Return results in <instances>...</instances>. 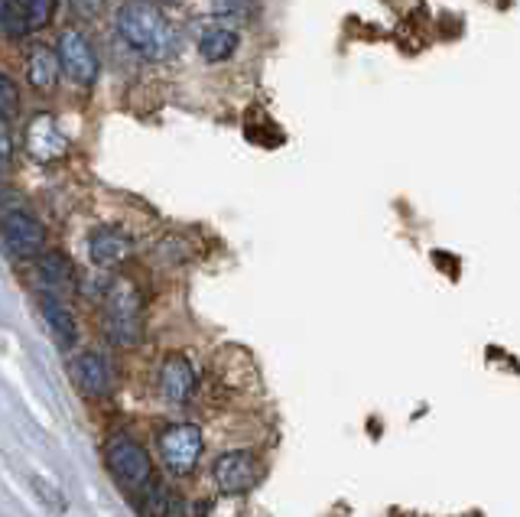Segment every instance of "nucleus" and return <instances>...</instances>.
<instances>
[{"mask_svg":"<svg viewBox=\"0 0 520 517\" xmlns=\"http://www.w3.org/2000/svg\"><path fill=\"white\" fill-rule=\"evenodd\" d=\"M117 36L150 62H163L176 53L179 36L156 0H127L114 17Z\"/></svg>","mask_w":520,"mask_h":517,"instance_id":"obj_1","label":"nucleus"},{"mask_svg":"<svg viewBox=\"0 0 520 517\" xmlns=\"http://www.w3.org/2000/svg\"><path fill=\"white\" fill-rule=\"evenodd\" d=\"M104 332L114 345H137L143 335V300L134 280L114 277L104 290Z\"/></svg>","mask_w":520,"mask_h":517,"instance_id":"obj_2","label":"nucleus"},{"mask_svg":"<svg viewBox=\"0 0 520 517\" xmlns=\"http://www.w3.org/2000/svg\"><path fill=\"white\" fill-rule=\"evenodd\" d=\"M104 459H108L111 475L127 491H143L153 482V462L147 456V449H143L137 439L114 436L108 443V449H104Z\"/></svg>","mask_w":520,"mask_h":517,"instance_id":"obj_3","label":"nucleus"},{"mask_svg":"<svg viewBox=\"0 0 520 517\" xmlns=\"http://www.w3.org/2000/svg\"><path fill=\"white\" fill-rule=\"evenodd\" d=\"M202 430L195 423H173L160 433V456L169 472L189 475L202 456Z\"/></svg>","mask_w":520,"mask_h":517,"instance_id":"obj_4","label":"nucleus"},{"mask_svg":"<svg viewBox=\"0 0 520 517\" xmlns=\"http://www.w3.org/2000/svg\"><path fill=\"white\" fill-rule=\"evenodd\" d=\"M260 478H264V465L254 452L238 449L215 459V485L221 488V495H247L260 485Z\"/></svg>","mask_w":520,"mask_h":517,"instance_id":"obj_5","label":"nucleus"},{"mask_svg":"<svg viewBox=\"0 0 520 517\" xmlns=\"http://www.w3.org/2000/svg\"><path fill=\"white\" fill-rule=\"evenodd\" d=\"M56 53H59V66L65 79H72L75 85H91L98 79V56L91 43L85 40V33L78 30H65L56 43Z\"/></svg>","mask_w":520,"mask_h":517,"instance_id":"obj_6","label":"nucleus"},{"mask_svg":"<svg viewBox=\"0 0 520 517\" xmlns=\"http://www.w3.org/2000/svg\"><path fill=\"white\" fill-rule=\"evenodd\" d=\"M0 231H4V244L13 257H39L46 248V228L23 209L7 212Z\"/></svg>","mask_w":520,"mask_h":517,"instance_id":"obj_7","label":"nucleus"},{"mask_svg":"<svg viewBox=\"0 0 520 517\" xmlns=\"http://www.w3.org/2000/svg\"><path fill=\"white\" fill-rule=\"evenodd\" d=\"M23 137H26V150H30V157L39 163L62 160L65 153H69V140H65L56 118H49V114H36V118L26 124Z\"/></svg>","mask_w":520,"mask_h":517,"instance_id":"obj_8","label":"nucleus"},{"mask_svg":"<svg viewBox=\"0 0 520 517\" xmlns=\"http://www.w3.org/2000/svg\"><path fill=\"white\" fill-rule=\"evenodd\" d=\"M134 254V238L117 225H101L88 235V257L98 267H117Z\"/></svg>","mask_w":520,"mask_h":517,"instance_id":"obj_9","label":"nucleus"},{"mask_svg":"<svg viewBox=\"0 0 520 517\" xmlns=\"http://www.w3.org/2000/svg\"><path fill=\"white\" fill-rule=\"evenodd\" d=\"M160 391L169 404H186L195 391V371L186 355H169L160 365Z\"/></svg>","mask_w":520,"mask_h":517,"instance_id":"obj_10","label":"nucleus"},{"mask_svg":"<svg viewBox=\"0 0 520 517\" xmlns=\"http://www.w3.org/2000/svg\"><path fill=\"white\" fill-rule=\"evenodd\" d=\"M36 283L43 287L46 293L59 296L65 290H72L75 283V270L69 264V257L59 254V251H43L36 257Z\"/></svg>","mask_w":520,"mask_h":517,"instance_id":"obj_11","label":"nucleus"},{"mask_svg":"<svg viewBox=\"0 0 520 517\" xmlns=\"http://www.w3.org/2000/svg\"><path fill=\"white\" fill-rule=\"evenodd\" d=\"M75 381L85 394L91 397H104L111 391V365L108 358L98 352H85L75 358Z\"/></svg>","mask_w":520,"mask_h":517,"instance_id":"obj_12","label":"nucleus"},{"mask_svg":"<svg viewBox=\"0 0 520 517\" xmlns=\"http://www.w3.org/2000/svg\"><path fill=\"white\" fill-rule=\"evenodd\" d=\"M59 53L49 46H33L30 56H26V82H30L36 92H52L59 85Z\"/></svg>","mask_w":520,"mask_h":517,"instance_id":"obj_13","label":"nucleus"},{"mask_svg":"<svg viewBox=\"0 0 520 517\" xmlns=\"http://www.w3.org/2000/svg\"><path fill=\"white\" fill-rule=\"evenodd\" d=\"M39 309H43V319H46L49 332L56 335V342H59L62 348H72L75 339H78V326H75V316L62 306L59 296L46 293L43 300H39Z\"/></svg>","mask_w":520,"mask_h":517,"instance_id":"obj_14","label":"nucleus"},{"mask_svg":"<svg viewBox=\"0 0 520 517\" xmlns=\"http://www.w3.org/2000/svg\"><path fill=\"white\" fill-rule=\"evenodd\" d=\"M238 43H241V36L234 33L231 27H212V30H205L202 33V40H199V56L205 62H228L234 53H238Z\"/></svg>","mask_w":520,"mask_h":517,"instance_id":"obj_15","label":"nucleus"},{"mask_svg":"<svg viewBox=\"0 0 520 517\" xmlns=\"http://www.w3.org/2000/svg\"><path fill=\"white\" fill-rule=\"evenodd\" d=\"M0 33L10 36V40H23V36L30 33L23 0H0Z\"/></svg>","mask_w":520,"mask_h":517,"instance_id":"obj_16","label":"nucleus"},{"mask_svg":"<svg viewBox=\"0 0 520 517\" xmlns=\"http://www.w3.org/2000/svg\"><path fill=\"white\" fill-rule=\"evenodd\" d=\"M212 10L218 20L244 23L257 17V0H212Z\"/></svg>","mask_w":520,"mask_h":517,"instance_id":"obj_17","label":"nucleus"},{"mask_svg":"<svg viewBox=\"0 0 520 517\" xmlns=\"http://www.w3.org/2000/svg\"><path fill=\"white\" fill-rule=\"evenodd\" d=\"M30 488L36 491V498L43 501V508L46 511H52V514H65V508H69V504H65V495L62 491L52 485V482H46V478H39V475H30Z\"/></svg>","mask_w":520,"mask_h":517,"instance_id":"obj_18","label":"nucleus"},{"mask_svg":"<svg viewBox=\"0 0 520 517\" xmlns=\"http://www.w3.org/2000/svg\"><path fill=\"white\" fill-rule=\"evenodd\" d=\"M17 114H20V88L7 72H0V118L17 121Z\"/></svg>","mask_w":520,"mask_h":517,"instance_id":"obj_19","label":"nucleus"},{"mask_svg":"<svg viewBox=\"0 0 520 517\" xmlns=\"http://www.w3.org/2000/svg\"><path fill=\"white\" fill-rule=\"evenodd\" d=\"M23 4H26V20H30V33H36L52 23L59 0H23Z\"/></svg>","mask_w":520,"mask_h":517,"instance_id":"obj_20","label":"nucleus"},{"mask_svg":"<svg viewBox=\"0 0 520 517\" xmlns=\"http://www.w3.org/2000/svg\"><path fill=\"white\" fill-rule=\"evenodd\" d=\"M13 160V134H10V121L0 118V170H7Z\"/></svg>","mask_w":520,"mask_h":517,"instance_id":"obj_21","label":"nucleus"},{"mask_svg":"<svg viewBox=\"0 0 520 517\" xmlns=\"http://www.w3.org/2000/svg\"><path fill=\"white\" fill-rule=\"evenodd\" d=\"M104 4H108V0H69V7L75 10L78 17H85V20H95L104 10Z\"/></svg>","mask_w":520,"mask_h":517,"instance_id":"obj_22","label":"nucleus"},{"mask_svg":"<svg viewBox=\"0 0 520 517\" xmlns=\"http://www.w3.org/2000/svg\"><path fill=\"white\" fill-rule=\"evenodd\" d=\"M163 4H179V0H163Z\"/></svg>","mask_w":520,"mask_h":517,"instance_id":"obj_23","label":"nucleus"}]
</instances>
